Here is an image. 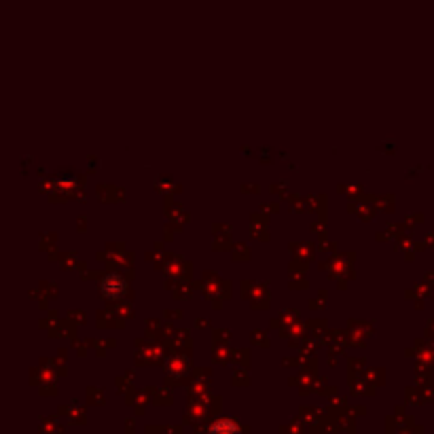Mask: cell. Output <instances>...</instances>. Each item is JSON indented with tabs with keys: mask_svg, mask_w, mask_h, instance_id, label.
Masks as SVG:
<instances>
[{
	"mask_svg": "<svg viewBox=\"0 0 434 434\" xmlns=\"http://www.w3.org/2000/svg\"><path fill=\"white\" fill-rule=\"evenodd\" d=\"M208 434H242V430L238 428V424H233L231 419H223V422H216Z\"/></svg>",
	"mask_w": 434,
	"mask_h": 434,
	"instance_id": "cell-1",
	"label": "cell"
}]
</instances>
